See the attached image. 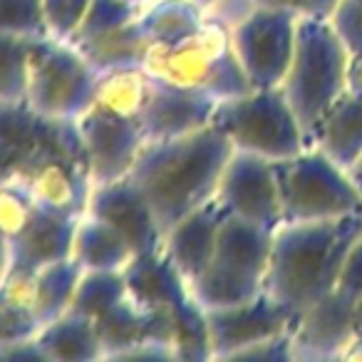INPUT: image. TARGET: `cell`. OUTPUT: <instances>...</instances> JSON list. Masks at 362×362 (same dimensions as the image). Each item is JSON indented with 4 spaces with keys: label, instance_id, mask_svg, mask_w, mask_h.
Wrapping results in <instances>:
<instances>
[{
    "label": "cell",
    "instance_id": "6da1fadb",
    "mask_svg": "<svg viewBox=\"0 0 362 362\" xmlns=\"http://www.w3.org/2000/svg\"><path fill=\"white\" fill-rule=\"evenodd\" d=\"M231 154V141L214 124L141 146L129 179L154 211L161 233L216 199Z\"/></svg>",
    "mask_w": 362,
    "mask_h": 362
},
{
    "label": "cell",
    "instance_id": "7a4b0ae2",
    "mask_svg": "<svg viewBox=\"0 0 362 362\" xmlns=\"http://www.w3.org/2000/svg\"><path fill=\"white\" fill-rule=\"evenodd\" d=\"M362 236V211L308 223H281L273 231L268 298L298 315L335 291L342 263Z\"/></svg>",
    "mask_w": 362,
    "mask_h": 362
},
{
    "label": "cell",
    "instance_id": "3957f363",
    "mask_svg": "<svg viewBox=\"0 0 362 362\" xmlns=\"http://www.w3.org/2000/svg\"><path fill=\"white\" fill-rule=\"evenodd\" d=\"M141 70L149 80L181 90L211 95L216 100L251 90L231 42V28L206 13V21L179 40L146 45Z\"/></svg>",
    "mask_w": 362,
    "mask_h": 362
},
{
    "label": "cell",
    "instance_id": "277c9868",
    "mask_svg": "<svg viewBox=\"0 0 362 362\" xmlns=\"http://www.w3.org/2000/svg\"><path fill=\"white\" fill-rule=\"evenodd\" d=\"M345 65L347 50L330 23L298 18L296 52L281 90L296 112L305 139H310L322 117L345 95Z\"/></svg>",
    "mask_w": 362,
    "mask_h": 362
},
{
    "label": "cell",
    "instance_id": "5b68a950",
    "mask_svg": "<svg viewBox=\"0 0 362 362\" xmlns=\"http://www.w3.org/2000/svg\"><path fill=\"white\" fill-rule=\"evenodd\" d=\"M273 231L226 216L206 271L189 286L202 310L231 308L258 298L266 286Z\"/></svg>",
    "mask_w": 362,
    "mask_h": 362
},
{
    "label": "cell",
    "instance_id": "8992f818",
    "mask_svg": "<svg viewBox=\"0 0 362 362\" xmlns=\"http://www.w3.org/2000/svg\"><path fill=\"white\" fill-rule=\"evenodd\" d=\"M273 169L283 223L327 221L362 211V197L347 169L317 146H305L288 159L273 161Z\"/></svg>",
    "mask_w": 362,
    "mask_h": 362
},
{
    "label": "cell",
    "instance_id": "52a82bcc",
    "mask_svg": "<svg viewBox=\"0 0 362 362\" xmlns=\"http://www.w3.org/2000/svg\"><path fill=\"white\" fill-rule=\"evenodd\" d=\"M211 124L223 132L233 151L281 161L308 146L305 132L281 87L248 90L218 100Z\"/></svg>",
    "mask_w": 362,
    "mask_h": 362
},
{
    "label": "cell",
    "instance_id": "ba28073f",
    "mask_svg": "<svg viewBox=\"0 0 362 362\" xmlns=\"http://www.w3.org/2000/svg\"><path fill=\"white\" fill-rule=\"evenodd\" d=\"M97 72L75 45L35 37L28 62L25 110L45 124H72L95 95Z\"/></svg>",
    "mask_w": 362,
    "mask_h": 362
},
{
    "label": "cell",
    "instance_id": "9c48e42d",
    "mask_svg": "<svg viewBox=\"0 0 362 362\" xmlns=\"http://www.w3.org/2000/svg\"><path fill=\"white\" fill-rule=\"evenodd\" d=\"M298 18L276 8H253L231 28V42L251 90L281 87L296 52Z\"/></svg>",
    "mask_w": 362,
    "mask_h": 362
},
{
    "label": "cell",
    "instance_id": "30bf717a",
    "mask_svg": "<svg viewBox=\"0 0 362 362\" xmlns=\"http://www.w3.org/2000/svg\"><path fill=\"white\" fill-rule=\"evenodd\" d=\"M72 134L92 187L129 176L141 146L146 144L139 119H124L92 105L72 122Z\"/></svg>",
    "mask_w": 362,
    "mask_h": 362
},
{
    "label": "cell",
    "instance_id": "8fae6325",
    "mask_svg": "<svg viewBox=\"0 0 362 362\" xmlns=\"http://www.w3.org/2000/svg\"><path fill=\"white\" fill-rule=\"evenodd\" d=\"M204 317L211 360H238L253 345L291 332L296 320L291 310L278 305L266 293L241 305L204 310Z\"/></svg>",
    "mask_w": 362,
    "mask_h": 362
},
{
    "label": "cell",
    "instance_id": "7c38bea8",
    "mask_svg": "<svg viewBox=\"0 0 362 362\" xmlns=\"http://www.w3.org/2000/svg\"><path fill=\"white\" fill-rule=\"evenodd\" d=\"M218 204L228 216L276 231L283 223L281 194L273 161L248 151H233L218 181Z\"/></svg>",
    "mask_w": 362,
    "mask_h": 362
},
{
    "label": "cell",
    "instance_id": "4fadbf2b",
    "mask_svg": "<svg viewBox=\"0 0 362 362\" xmlns=\"http://www.w3.org/2000/svg\"><path fill=\"white\" fill-rule=\"evenodd\" d=\"M355 340V300L340 291L327 293L300 310L291 327L296 360H345Z\"/></svg>",
    "mask_w": 362,
    "mask_h": 362
},
{
    "label": "cell",
    "instance_id": "5bb4252c",
    "mask_svg": "<svg viewBox=\"0 0 362 362\" xmlns=\"http://www.w3.org/2000/svg\"><path fill=\"white\" fill-rule=\"evenodd\" d=\"M85 211L117 228L129 241L136 256L161 251L164 233L156 223L154 211L149 209L139 189L132 184L129 176L112 181V184H102V187H92Z\"/></svg>",
    "mask_w": 362,
    "mask_h": 362
},
{
    "label": "cell",
    "instance_id": "9a60e30c",
    "mask_svg": "<svg viewBox=\"0 0 362 362\" xmlns=\"http://www.w3.org/2000/svg\"><path fill=\"white\" fill-rule=\"evenodd\" d=\"M218 100L194 90H181L149 80V95L141 107L139 124L146 141L171 139L211 124Z\"/></svg>",
    "mask_w": 362,
    "mask_h": 362
},
{
    "label": "cell",
    "instance_id": "2e32d148",
    "mask_svg": "<svg viewBox=\"0 0 362 362\" xmlns=\"http://www.w3.org/2000/svg\"><path fill=\"white\" fill-rule=\"evenodd\" d=\"M226 216L228 214L223 211L218 199H211L164 233L161 253L187 286H192L211 263L218 231H221V223L226 221Z\"/></svg>",
    "mask_w": 362,
    "mask_h": 362
},
{
    "label": "cell",
    "instance_id": "e0dca14e",
    "mask_svg": "<svg viewBox=\"0 0 362 362\" xmlns=\"http://www.w3.org/2000/svg\"><path fill=\"white\" fill-rule=\"evenodd\" d=\"M30 171H25L30 184L35 206L57 216L80 218L90 199V179L82 159L72 161L70 156L47 151L33 161Z\"/></svg>",
    "mask_w": 362,
    "mask_h": 362
},
{
    "label": "cell",
    "instance_id": "ac0fdd59",
    "mask_svg": "<svg viewBox=\"0 0 362 362\" xmlns=\"http://www.w3.org/2000/svg\"><path fill=\"white\" fill-rule=\"evenodd\" d=\"M77 218L37 209L30 226L11 243V266L21 271H37L50 263L72 258Z\"/></svg>",
    "mask_w": 362,
    "mask_h": 362
},
{
    "label": "cell",
    "instance_id": "d6986e66",
    "mask_svg": "<svg viewBox=\"0 0 362 362\" xmlns=\"http://www.w3.org/2000/svg\"><path fill=\"white\" fill-rule=\"evenodd\" d=\"M332 161L350 169L362 156V95H342L308 139Z\"/></svg>",
    "mask_w": 362,
    "mask_h": 362
},
{
    "label": "cell",
    "instance_id": "ffe728a7",
    "mask_svg": "<svg viewBox=\"0 0 362 362\" xmlns=\"http://www.w3.org/2000/svg\"><path fill=\"white\" fill-rule=\"evenodd\" d=\"M72 258L82 271H127L136 253L117 228L85 211L77 218Z\"/></svg>",
    "mask_w": 362,
    "mask_h": 362
},
{
    "label": "cell",
    "instance_id": "44dd1931",
    "mask_svg": "<svg viewBox=\"0 0 362 362\" xmlns=\"http://www.w3.org/2000/svg\"><path fill=\"white\" fill-rule=\"evenodd\" d=\"M37 345L42 347L47 362H90L102 360V340L92 317L67 310L37 332Z\"/></svg>",
    "mask_w": 362,
    "mask_h": 362
},
{
    "label": "cell",
    "instance_id": "7402d4cb",
    "mask_svg": "<svg viewBox=\"0 0 362 362\" xmlns=\"http://www.w3.org/2000/svg\"><path fill=\"white\" fill-rule=\"evenodd\" d=\"M146 95H149L146 72L141 67H122V70L97 75L92 107L124 117V119H139Z\"/></svg>",
    "mask_w": 362,
    "mask_h": 362
},
{
    "label": "cell",
    "instance_id": "603a6c76",
    "mask_svg": "<svg viewBox=\"0 0 362 362\" xmlns=\"http://www.w3.org/2000/svg\"><path fill=\"white\" fill-rule=\"evenodd\" d=\"M75 47L87 57V62L100 75V72L122 70V67H141L146 52V37L134 18L132 23L107 33V35Z\"/></svg>",
    "mask_w": 362,
    "mask_h": 362
},
{
    "label": "cell",
    "instance_id": "cb8c5ba5",
    "mask_svg": "<svg viewBox=\"0 0 362 362\" xmlns=\"http://www.w3.org/2000/svg\"><path fill=\"white\" fill-rule=\"evenodd\" d=\"M82 268L75 258L50 263L35 271V313L42 325L70 310L72 296L80 283Z\"/></svg>",
    "mask_w": 362,
    "mask_h": 362
},
{
    "label": "cell",
    "instance_id": "d4e9b609",
    "mask_svg": "<svg viewBox=\"0 0 362 362\" xmlns=\"http://www.w3.org/2000/svg\"><path fill=\"white\" fill-rule=\"evenodd\" d=\"M127 296H129V283L124 271H82L70 310L97 320L119 305Z\"/></svg>",
    "mask_w": 362,
    "mask_h": 362
},
{
    "label": "cell",
    "instance_id": "484cf974",
    "mask_svg": "<svg viewBox=\"0 0 362 362\" xmlns=\"http://www.w3.org/2000/svg\"><path fill=\"white\" fill-rule=\"evenodd\" d=\"M37 206L33 199L25 171H11L0 176V238L13 243L35 216Z\"/></svg>",
    "mask_w": 362,
    "mask_h": 362
},
{
    "label": "cell",
    "instance_id": "4316f807",
    "mask_svg": "<svg viewBox=\"0 0 362 362\" xmlns=\"http://www.w3.org/2000/svg\"><path fill=\"white\" fill-rule=\"evenodd\" d=\"M33 40L0 33V105H25Z\"/></svg>",
    "mask_w": 362,
    "mask_h": 362
},
{
    "label": "cell",
    "instance_id": "83f0119b",
    "mask_svg": "<svg viewBox=\"0 0 362 362\" xmlns=\"http://www.w3.org/2000/svg\"><path fill=\"white\" fill-rule=\"evenodd\" d=\"M139 11L141 6H136L132 0H90V8H87L75 35L70 37V45H82V42L107 35V33L134 21Z\"/></svg>",
    "mask_w": 362,
    "mask_h": 362
},
{
    "label": "cell",
    "instance_id": "f1b7e54d",
    "mask_svg": "<svg viewBox=\"0 0 362 362\" xmlns=\"http://www.w3.org/2000/svg\"><path fill=\"white\" fill-rule=\"evenodd\" d=\"M0 33L21 37H47L40 0H0Z\"/></svg>",
    "mask_w": 362,
    "mask_h": 362
},
{
    "label": "cell",
    "instance_id": "f546056e",
    "mask_svg": "<svg viewBox=\"0 0 362 362\" xmlns=\"http://www.w3.org/2000/svg\"><path fill=\"white\" fill-rule=\"evenodd\" d=\"M42 18H45L47 37L70 42L75 30L85 18L90 0H40Z\"/></svg>",
    "mask_w": 362,
    "mask_h": 362
},
{
    "label": "cell",
    "instance_id": "4dcf8cb0",
    "mask_svg": "<svg viewBox=\"0 0 362 362\" xmlns=\"http://www.w3.org/2000/svg\"><path fill=\"white\" fill-rule=\"evenodd\" d=\"M42 330V322L30 308L13 305V303L0 300V347L13 345V342H25L37 337Z\"/></svg>",
    "mask_w": 362,
    "mask_h": 362
},
{
    "label": "cell",
    "instance_id": "1f68e13d",
    "mask_svg": "<svg viewBox=\"0 0 362 362\" xmlns=\"http://www.w3.org/2000/svg\"><path fill=\"white\" fill-rule=\"evenodd\" d=\"M342 47L350 52H362V8L352 0H337L335 11L327 18Z\"/></svg>",
    "mask_w": 362,
    "mask_h": 362
},
{
    "label": "cell",
    "instance_id": "d6a6232c",
    "mask_svg": "<svg viewBox=\"0 0 362 362\" xmlns=\"http://www.w3.org/2000/svg\"><path fill=\"white\" fill-rule=\"evenodd\" d=\"M253 3L261 8L286 11L296 18H315V21H327L337 6V0H253Z\"/></svg>",
    "mask_w": 362,
    "mask_h": 362
},
{
    "label": "cell",
    "instance_id": "836d02e7",
    "mask_svg": "<svg viewBox=\"0 0 362 362\" xmlns=\"http://www.w3.org/2000/svg\"><path fill=\"white\" fill-rule=\"evenodd\" d=\"M335 291H340L342 296H347L355 303L360 300V296H362V236H360V241L352 246V251L347 253L345 263H342Z\"/></svg>",
    "mask_w": 362,
    "mask_h": 362
},
{
    "label": "cell",
    "instance_id": "e575fe53",
    "mask_svg": "<svg viewBox=\"0 0 362 362\" xmlns=\"http://www.w3.org/2000/svg\"><path fill=\"white\" fill-rule=\"evenodd\" d=\"M345 92L362 95V52H350L345 65Z\"/></svg>",
    "mask_w": 362,
    "mask_h": 362
},
{
    "label": "cell",
    "instance_id": "d590c367",
    "mask_svg": "<svg viewBox=\"0 0 362 362\" xmlns=\"http://www.w3.org/2000/svg\"><path fill=\"white\" fill-rule=\"evenodd\" d=\"M8 266H11V243L0 238V278L8 273Z\"/></svg>",
    "mask_w": 362,
    "mask_h": 362
},
{
    "label": "cell",
    "instance_id": "8d00e7d4",
    "mask_svg": "<svg viewBox=\"0 0 362 362\" xmlns=\"http://www.w3.org/2000/svg\"><path fill=\"white\" fill-rule=\"evenodd\" d=\"M347 174H350V179L355 181L357 192H360V197H362V156L350 166V169H347Z\"/></svg>",
    "mask_w": 362,
    "mask_h": 362
},
{
    "label": "cell",
    "instance_id": "74e56055",
    "mask_svg": "<svg viewBox=\"0 0 362 362\" xmlns=\"http://www.w3.org/2000/svg\"><path fill=\"white\" fill-rule=\"evenodd\" d=\"M355 332H357V340H362V296L355 303Z\"/></svg>",
    "mask_w": 362,
    "mask_h": 362
},
{
    "label": "cell",
    "instance_id": "f35d334b",
    "mask_svg": "<svg viewBox=\"0 0 362 362\" xmlns=\"http://www.w3.org/2000/svg\"><path fill=\"white\" fill-rule=\"evenodd\" d=\"M197 3H199V6L204 8V11H209V8H214V6H216L218 0H197Z\"/></svg>",
    "mask_w": 362,
    "mask_h": 362
},
{
    "label": "cell",
    "instance_id": "ab89813d",
    "mask_svg": "<svg viewBox=\"0 0 362 362\" xmlns=\"http://www.w3.org/2000/svg\"><path fill=\"white\" fill-rule=\"evenodd\" d=\"M132 3H136V6H146L149 0H132Z\"/></svg>",
    "mask_w": 362,
    "mask_h": 362
},
{
    "label": "cell",
    "instance_id": "60d3db41",
    "mask_svg": "<svg viewBox=\"0 0 362 362\" xmlns=\"http://www.w3.org/2000/svg\"><path fill=\"white\" fill-rule=\"evenodd\" d=\"M352 3H357V6H360V8H362V0H352Z\"/></svg>",
    "mask_w": 362,
    "mask_h": 362
}]
</instances>
